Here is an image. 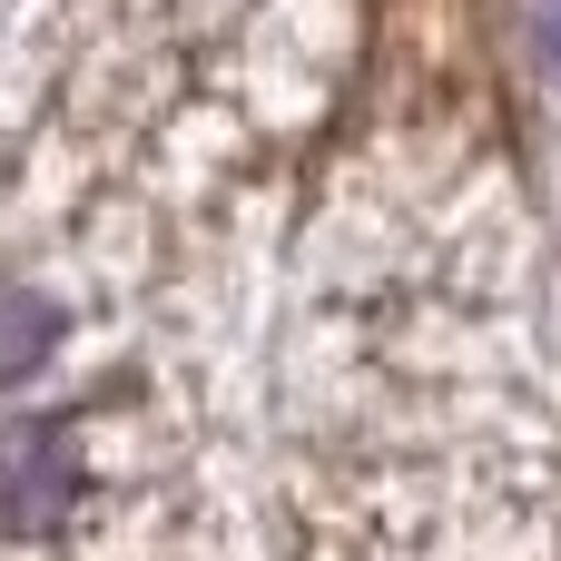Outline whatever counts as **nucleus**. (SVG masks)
Returning a JSON list of instances; mask_svg holds the SVG:
<instances>
[{
    "instance_id": "f257e3e1",
    "label": "nucleus",
    "mask_w": 561,
    "mask_h": 561,
    "mask_svg": "<svg viewBox=\"0 0 561 561\" xmlns=\"http://www.w3.org/2000/svg\"><path fill=\"white\" fill-rule=\"evenodd\" d=\"M79 503V434L30 414V424H0V533H49L69 523Z\"/></svg>"
},
{
    "instance_id": "f03ea898",
    "label": "nucleus",
    "mask_w": 561,
    "mask_h": 561,
    "mask_svg": "<svg viewBox=\"0 0 561 561\" xmlns=\"http://www.w3.org/2000/svg\"><path fill=\"white\" fill-rule=\"evenodd\" d=\"M49 345H59V306L30 296V286H10V296H0V385H20Z\"/></svg>"
},
{
    "instance_id": "7ed1b4c3",
    "label": "nucleus",
    "mask_w": 561,
    "mask_h": 561,
    "mask_svg": "<svg viewBox=\"0 0 561 561\" xmlns=\"http://www.w3.org/2000/svg\"><path fill=\"white\" fill-rule=\"evenodd\" d=\"M542 49L561 59V0H542Z\"/></svg>"
}]
</instances>
